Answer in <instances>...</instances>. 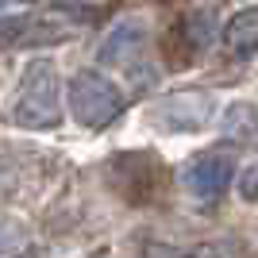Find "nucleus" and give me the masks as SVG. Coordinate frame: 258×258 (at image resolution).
Returning a JSON list of instances; mask_svg holds the SVG:
<instances>
[{
	"mask_svg": "<svg viewBox=\"0 0 258 258\" xmlns=\"http://www.w3.org/2000/svg\"><path fill=\"white\" fill-rule=\"evenodd\" d=\"M16 127H54L58 123V77L50 62H31L20 81V93L8 108Z\"/></svg>",
	"mask_w": 258,
	"mask_h": 258,
	"instance_id": "1",
	"label": "nucleus"
},
{
	"mask_svg": "<svg viewBox=\"0 0 258 258\" xmlns=\"http://www.w3.org/2000/svg\"><path fill=\"white\" fill-rule=\"evenodd\" d=\"M70 112L85 127H108L123 112V97H119V89L108 77L93 74V70H81L70 81Z\"/></svg>",
	"mask_w": 258,
	"mask_h": 258,
	"instance_id": "2",
	"label": "nucleus"
},
{
	"mask_svg": "<svg viewBox=\"0 0 258 258\" xmlns=\"http://www.w3.org/2000/svg\"><path fill=\"white\" fill-rule=\"evenodd\" d=\"M208 116H212L208 93H177V97H166L154 108V123L170 131H197L208 123Z\"/></svg>",
	"mask_w": 258,
	"mask_h": 258,
	"instance_id": "3",
	"label": "nucleus"
},
{
	"mask_svg": "<svg viewBox=\"0 0 258 258\" xmlns=\"http://www.w3.org/2000/svg\"><path fill=\"white\" fill-rule=\"evenodd\" d=\"M231 173H235V162L227 158V154H201L197 162L185 166V185H189V193L201 197V201H216V197L227 189Z\"/></svg>",
	"mask_w": 258,
	"mask_h": 258,
	"instance_id": "4",
	"label": "nucleus"
},
{
	"mask_svg": "<svg viewBox=\"0 0 258 258\" xmlns=\"http://www.w3.org/2000/svg\"><path fill=\"white\" fill-rule=\"evenodd\" d=\"M70 35H74L70 27L54 20H31V16L0 20V46H46V43H62Z\"/></svg>",
	"mask_w": 258,
	"mask_h": 258,
	"instance_id": "5",
	"label": "nucleus"
},
{
	"mask_svg": "<svg viewBox=\"0 0 258 258\" xmlns=\"http://www.w3.org/2000/svg\"><path fill=\"white\" fill-rule=\"evenodd\" d=\"M143 43H147V23L143 20H123L108 31L104 46H100V62L123 66L127 58H135V54L143 50Z\"/></svg>",
	"mask_w": 258,
	"mask_h": 258,
	"instance_id": "6",
	"label": "nucleus"
},
{
	"mask_svg": "<svg viewBox=\"0 0 258 258\" xmlns=\"http://www.w3.org/2000/svg\"><path fill=\"white\" fill-rule=\"evenodd\" d=\"M224 46L231 50V58H250L258 54V8L239 12L224 31Z\"/></svg>",
	"mask_w": 258,
	"mask_h": 258,
	"instance_id": "7",
	"label": "nucleus"
},
{
	"mask_svg": "<svg viewBox=\"0 0 258 258\" xmlns=\"http://www.w3.org/2000/svg\"><path fill=\"white\" fill-rule=\"evenodd\" d=\"M224 135L239 147H258V112L250 104H235L224 116Z\"/></svg>",
	"mask_w": 258,
	"mask_h": 258,
	"instance_id": "8",
	"label": "nucleus"
},
{
	"mask_svg": "<svg viewBox=\"0 0 258 258\" xmlns=\"http://www.w3.org/2000/svg\"><path fill=\"white\" fill-rule=\"evenodd\" d=\"M143 258H224L216 247H173V243H147Z\"/></svg>",
	"mask_w": 258,
	"mask_h": 258,
	"instance_id": "9",
	"label": "nucleus"
},
{
	"mask_svg": "<svg viewBox=\"0 0 258 258\" xmlns=\"http://www.w3.org/2000/svg\"><path fill=\"white\" fill-rule=\"evenodd\" d=\"M239 193L247 197V201H258V166H250L243 173V181H239Z\"/></svg>",
	"mask_w": 258,
	"mask_h": 258,
	"instance_id": "10",
	"label": "nucleus"
},
{
	"mask_svg": "<svg viewBox=\"0 0 258 258\" xmlns=\"http://www.w3.org/2000/svg\"><path fill=\"white\" fill-rule=\"evenodd\" d=\"M66 4H85V0H66Z\"/></svg>",
	"mask_w": 258,
	"mask_h": 258,
	"instance_id": "11",
	"label": "nucleus"
}]
</instances>
